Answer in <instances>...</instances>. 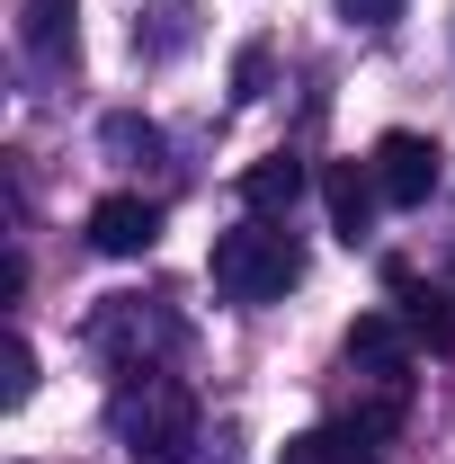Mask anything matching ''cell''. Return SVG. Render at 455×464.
Returning <instances> with one entry per match:
<instances>
[{
	"label": "cell",
	"mask_w": 455,
	"mask_h": 464,
	"mask_svg": "<svg viewBox=\"0 0 455 464\" xmlns=\"http://www.w3.org/2000/svg\"><path fill=\"white\" fill-rule=\"evenodd\" d=\"M90 348L116 357L125 375H143L152 357H170V348H179V322L161 313V304H143V295H108V304L90 313Z\"/></svg>",
	"instance_id": "277c9868"
},
{
	"label": "cell",
	"mask_w": 455,
	"mask_h": 464,
	"mask_svg": "<svg viewBox=\"0 0 455 464\" xmlns=\"http://www.w3.org/2000/svg\"><path fill=\"white\" fill-rule=\"evenodd\" d=\"M90 241H99L108 259H143V250L161 241V206H152V197H99V206H90Z\"/></svg>",
	"instance_id": "9c48e42d"
},
{
	"label": "cell",
	"mask_w": 455,
	"mask_h": 464,
	"mask_svg": "<svg viewBox=\"0 0 455 464\" xmlns=\"http://www.w3.org/2000/svg\"><path fill=\"white\" fill-rule=\"evenodd\" d=\"M197 36V9L188 0H170V9H143V27H134V54H179Z\"/></svg>",
	"instance_id": "7c38bea8"
},
{
	"label": "cell",
	"mask_w": 455,
	"mask_h": 464,
	"mask_svg": "<svg viewBox=\"0 0 455 464\" xmlns=\"http://www.w3.org/2000/svg\"><path fill=\"white\" fill-rule=\"evenodd\" d=\"M108 438L134 464H188V447H197V393L179 375H161V366H143V375H125L108 393Z\"/></svg>",
	"instance_id": "6da1fadb"
},
{
	"label": "cell",
	"mask_w": 455,
	"mask_h": 464,
	"mask_svg": "<svg viewBox=\"0 0 455 464\" xmlns=\"http://www.w3.org/2000/svg\"><path fill=\"white\" fill-rule=\"evenodd\" d=\"M295 197H304V161L295 152H268V161L241 170V206L250 215H295Z\"/></svg>",
	"instance_id": "30bf717a"
},
{
	"label": "cell",
	"mask_w": 455,
	"mask_h": 464,
	"mask_svg": "<svg viewBox=\"0 0 455 464\" xmlns=\"http://www.w3.org/2000/svg\"><path fill=\"white\" fill-rule=\"evenodd\" d=\"M340 18H348V27H366V36H384V27L402 18V0H340Z\"/></svg>",
	"instance_id": "5bb4252c"
},
{
	"label": "cell",
	"mask_w": 455,
	"mask_h": 464,
	"mask_svg": "<svg viewBox=\"0 0 455 464\" xmlns=\"http://www.w3.org/2000/svg\"><path fill=\"white\" fill-rule=\"evenodd\" d=\"M411 331H402L393 313H366L357 331H348V375H357V438H384L402 429V411H411Z\"/></svg>",
	"instance_id": "3957f363"
},
{
	"label": "cell",
	"mask_w": 455,
	"mask_h": 464,
	"mask_svg": "<svg viewBox=\"0 0 455 464\" xmlns=\"http://www.w3.org/2000/svg\"><path fill=\"white\" fill-rule=\"evenodd\" d=\"M366 447L375 438H357V429H304V438H286L277 464H375Z\"/></svg>",
	"instance_id": "8fae6325"
},
{
	"label": "cell",
	"mask_w": 455,
	"mask_h": 464,
	"mask_svg": "<svg viewBox=\"0 0 455 464\" xmlns=\"http://www.w3.org/2000/svg\"><path fill=\"white\" fill-rule=\"evenodd\" d=\"M27 393H36V348L18 340V348H9V384H0V402H27Z\"/></svg>",
	"instance_id": "9a60e30c"
},
{
	"label": "cell",
	"mask_w": 455,
	"mask_h": 464,
	"mask_svg": "<svg viewBox=\"0 0 455 464\" xmlns=\"http://www.w3.org/2000/svg\"><path fill=\"white\" fill-rule=\"evenodd\" d=\"M206 277L224 304H277L295 277H304V250H295V232L277 215H250V224L215 232V259H206Z\"/></svg>",
	"instance_id": "7a4b0ae2"
},
{
	"label": "cell",
	"mask_w": 455,
	"mask_h": 464,
	"mask_svg": "<svg viewBox=\"0 0 455 464\" xmlns=\"http://www.w3.org/2000/svg\"><path fill=\"white\" fill-rule=\"evenodd\" d=\"M322 206H331V232L357 250V241L375 232V206H384V188H375V161H331V170H322Z\"/></svg>",
	"instance_id": "52a82bcc"
},
{
	"label": "cell",
	"mask_w": 455,
	"mask_h": 464,
	"mask_svg": "<svg viewBox=\"0 0 455 464\" xmlns=\"http://www.w3.org/2000/svg\"><path fill=\"white\" fill-rule=\"evenodd\" d=\"M384 286H393V304H402V331L429 348V357H455V295L420 286L411 268H384Z\"/></svg>",
	"instance_id": "ba28073f"
},
{
	"label": "cell",
	"mask_w": 455,
	"mask_h": 464,
	"mask_svg": "<svg viewBox=\"0 0 455 464\" xmlns=\"http://www.w3.org/2000/svg\"><path fill=\"white\" fill-rule=\"evenodd\" d=\"M259 90H268V45H250L232 63V99H259Z\"/></svg>",
	"instance_id": "2e32d148"
},
{
	"label": "cell",
	"mask_w": 455,
	"mask_h": 464,
	"mask_svg": "<svg viewBox=\"0 0 455 464\" xmlns=\"http://www.w3.org/2000/svg\"><path fill=\"white\" fill-rule=\"evenodd\" d=\"M99 143H108L116 161H152V152H161V134H152L143 116H108V125H99Z\"/></svg>",
	"instance_id": "4fadbf2b"
},
{
	"label": "cell",
	"mask_w": 455,
	"mask_h": 464,
	"mask_svg": "<svg viewBox=\"0 0 455 464\" xmlns=\"http://www.w3.org/2000/svg\"><path fill=\"white\" fill-rule=\"evenodd\" d=\"M18 54H27L36 81H63L81 63V9L72 0H27L18 9Z\"/></svg>",
	"instance_id": "5b68a950"
},
{
	"label": "cell",
	"mask_w": 455,
	"mask_h": 464,
	"mask_svg": "<svg viewBox=\"0 0 455 464\" xmlns=\"http://www.w3.org/2000/svg\"><path fill=\"white\" fill-rule=\"evenodd\" d=\"M366 161H375L384 206H429V197H438V143H429V134H384Z\"/></svg>",
	"instance_id": "8992f818"
}]
</instances>
